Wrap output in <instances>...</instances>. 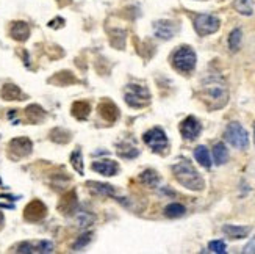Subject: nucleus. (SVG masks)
<instances>
[{"label":"nucleus","mask_w":255,"mask_h":254,"mask_svg":"<svg viewBox=\"0 0 255 254\" xmlns=\"http://www.w3.org/2000/svg\"><path fill=\"white\" fill-rule=\"evenodd\" d=\"M201 99L208 110H219L229 101L227 83L219 75H210L204 79L201 86Z\"/></svg>","instance_id":"nucleus-1"},{"label":"nucleus","mask_w":255,"mask_h":254,"mask_svg":"<svg viewBox=\"0 0 255 254\" xmlns=\"http://www.w3.org/2000/svg\"><path fill=\"white\" fill-rule=\"evenodd\" d=\"M172 173L177 182L182 184L185 189L193 191H199L204 189V179L188 159H179L175 162L172 165Z\"/></svg>","instance_id":"nucleus-2"},{"label":"nucleus","mask_w":255,"mask_h":254,"mask_svg":"<svg viewBox=\"0 0 255 254\" xmlns=\"http://www.w3.org/2000/svg\"><path fill=\"white\" fill-rule=\"evenodd\" d=\"M124 99L125 104L129 107H133V109H143V107L149 105L151 102V93L146 86L141 85H127L124 90Z\"/></svg>","instance_id":"nucleus-3"},{"label":"nucleus","mask_w":255,"mask_h":254,"mask_svg":"<svg viewBox=\"0 0 255 254\" xmlns=\"http://www.w3.org/2000/svg\"><path fill=\"white\" fill-rule=\"evenodd\" d=\"M196 62H198L196 54L188 46L177 49L175 54L172 55V66L180 72H191L196 67Z\"/></svg>","instance_id":"nucleus-4"},{"label":"nucleus","mask_w":255,"mask_h":254,"mask_svg":"<svg viewBox=\"0 0 255 254\" xmlns=\"http://www.w3.org/2000/svg\"><path fill=\"white\" fill-rule=\"evenodd\" d=\"M224 138L227 143H230L233 148H238V149H246L249 146V135L240 123H230L225 127Z\"/></svg>","instance_id":"nucleus-5"},{"label":"nucleus","mask_w":255,"mask_h":254,"mask_svg":"<svg viewBox=\"0 0 255 254\" xmlns=\"http://www.w3.org/2000/svg\"><path fill=\"white\" fill-rule=\"evenodd\" d=\"M219 19L213 14H199L194 19V30L199 36H207L219 30Z\"/></svg>","instance_id":"nucleus-6"},{"label":"nucleus","mask_w":255,"mask_h":254,"mask_svg":"<svg viewBox=\"0 0 255 254\" xmlns=\"http://www.w3.org/2000/svg\"><path fill=\"white\" fill-rule=\"evenodd\" d=\"M143 140L153 152H163L169 144L168 136H166L164 130L160 129V127H153V129L147 130L143 136Z\"/></svg>","instance_id":"nucleus-7"},{"label":"nucleus","mask_w":255,"mask_h":254,"mask_svg":"<svg viewBox=\"0 0 255 254\" xmlns=\"http://www.w3.org/2000/svg\"><path fill=\"white\" fill-rule=\"evenodd\" d=\"M201 130H202V126L194 116H188V118H185L180 124V133L183 138L188 141H193L198 138Z\"/></svg>","instance_id":"nucleus-8"},{"label":"nucleus","mask_w":255,"mask_h":254,"mask_svg":"<svg viewBox=\"0 0 255 254\" xmlns=\"http://www.w3.org/2000/svg\"><path fill=\"white\" fill-rule=\"evenodd\" d=\"M32 149H33V143L27 136H21V138H14L9 141V152L16 159L25 157V155L32 152Z\"/></svg>","instance_id":"nucleus-9"},{"label":"nucleus","mask_w":255,"mask_h":254,"mask_svg":"<svg viewBox=\"0 0 255 254\" xmlns=\"http://www.w3.org/2000/svg\"><path fill=\"white\" fill-rule=\"evenodd\" d=\"M179 32V25L172 21H156L153 24V33L160 40H171Z\"/></svg>","instance_id":"nucleus-10"},{"label":"nucleus","mask_w":255,"mask_h":254,"mask_svg":"<svg viewBox=\"0 0 255 254\" xmlns=\"http://www.w3.org/2000/svg\"><path fill=\"white\" fill-rule=\"evenodd\" d=\"M17 253H52L53 245L47 240L39 242H24L17 247Z\"/></svg>","instance_id":"nucleus-11"},{"label":"nucleus","mask_w":255,"mask_h":254,"mask_svg":"<svg viewBox=\"0 0 255 254\" xmlns=\"http://www.w3.org/2000/svg\"><path fill=\"white\" fill-rule=\"evenodd\" d=\"M46 212H47V209H46L44 204L41 201L35 199L25 207L24 217H25L27 221H39V220H43L46 217Z\"/></svg>","instance_id":"nucleus-12"},{"label":"nucleus","mask_w":255,"mask_h":254,"mask_svg":"<svg viewBox=\"0 0 255 254\" xmlns=\"http://www.w3.org/2000/svg\"><path fill=\"white\" fill-rule=\"evenodd\" d=\"M91 168L102 176H108V178L110 176H114L117 170H119V167H117V163L114 160H97L93 163Z\"/></svg>","instance_id":"nucleus-13"},{"label":"nucleus","mask_w":255,"mask_h":254,"mask_svg":"<svg viewBox=\"0 0 255 254\" xmlns=\"http://www.w3.org/2000/svg\"><path fill=\"white\" fill-rule=\"evenodd\" d=\"M99 113L102 118L108 123H114L117 118H119V110H117V107L111 101H103L99 105Z\"/></svg>","instance_id":"nucleus-14"},{"label":"nucleus","mask_w":255,"mask_h":254,"mask_svg":"<svg viewBox=\"0 0 255 254\" xmlns=\"http://www.w3.org/2000/svg\"><path fill=\"white\" fill-rule=\"evenodd\" d=\"M77 207V196H75V191H69L66 193L64 196L61 198L60 204H58V209L61 210V213H72Z\"/></svg>","instance_id":"nucleus-15"},{"label":"nucleus","mask_w":255,"mask_h":254,"mask_svg":"<svg viewBox=\"0 0 255 254\" xmlns=\"http://www.w3.org/2000/svg\"><path fill=\"white\" fill-rule=\"evenodd\" d=\"M0 96L3 97L5 101H21L24 94L21 91V88L13 85V83H6L3 85L2 88V91H0Z\"/></svg>","instance_id":"nucleus-16"},{"label":"nucleus","mask_w":255,"mask_h":254,"mask_svg":"<svg viewBox=\"0 0 255 254\" xmlns=\"http://www.w3.org/2000/svg\"><path fill=\"white\" fill-rule=\"evenodd\" d=\"M222 232L227 234L230 239H244L249 236L251 228L249 226H233V224H225Z\"/></svg>","instance_id":"nucleus-17"},{"label":"nucleus","mask_w":255,"mask_h":254,"mask_svg":"<svg viewBox=\"0 0 255 254\" xmlns=\"http://www.w3.org/2000/svg\"><path fill=\"white\" fill-rule=\"evenodd\" d=\"M11 36L17 41H25L30 36V27L25 22H14V25L11 27Z\"/></svg>","instance_id":"nucleus-18"},{"label":"nucleus","mask_w":255,"mask_h":254,"mask_svg":"<svg viewBox=\"0 0 255 254\" xmlns=\"http://www.w3.org/2000/svg\"><path fill=\"white\" fill-rule=\"evenodd\" d=\"M213 159L216 165H224L229 160V151L224 143H216L213 146Z\"/></svg>","instance_id":"nucleus-19"},{"label":"nucleus","mask_w":255,"mask_h":254,"mask_svg":"<svg viewBox=\"0 0 255 254\" xmlns=\"http://www.w3.org/2000/svg\"><path fill=\"white\" fill-rule=\"evenodd\" d=\"M88 187L93 193L103 194V196H114V189L113 185L108 184H101V182H88Z\"/></svg>","instance_id":"nucleus-20"},{"label":"nucleus","mask_w":255,"mask_h":254,"mask_svg":"<svg viewBox=\"0 0 255 254\" xmlns=\"http://www.w3.org/2000/svg\"><path fill=\"white\" fill-rule=\"evenodd\" d=\"M194 157L198 160L204 168H210L211 167V159H210V152L205 146H198L194 149Z\"/></svg>","instance_id":"nucleus-21"},{"label":"nucleus","mask_w":255,"mask_h":254,"mask_svg":"<svg viewBox=\"0 0 255 254\" xmlns=\"http://www.w3.org/2000/svg\"><path fill=\"white\" fill-rule=\"evenodd\" d=\"M25 115L30 123H41L46 116V112L39 105H30V107H27Z\"/></svg>","instance_id":"nucleus-22"},{"label":"nucleus","mask_w":255,"mask_h":254,"mask_svg":"<svg viewBox=\"0 0 255 254\" xmlns=\"http://www.w3.org/2000/svg\"><path fill=\"white\" fill-rule=\"evenodd\" d=\"M90 112H91V107L88 105L86 102H82L78 101L72 105V115L75 116L77 120H86L88 116H90Z\"/></svg>","instance_id":"nucleus-23"},{"label":"nucleus","mask_w":255,"mask_h":254,"mask_svg":"<svg viewBox=\"0 0 255 254\" xmlns=\"http://www.w3.org/2000/svg\"><path fill=\"white\" fill-rule=\"evenodd\" d=\"M140 181L144 185H147V187H156L158 182H160V178H158V174H156L153 170H146V171L141 173Z\"/></svg>","instance_id":"nucleus-24"},{"label":"nucleus","mask_w":255,"mask_h":254,"mask_svg":"<svg viewBox=\"0 0 255 254\" xmlns=\"http://www.w3.org/2000/svg\"><path fill=\"white\" fill-rule=\"evenodd\" d=\"M186 212L185 206H182V204L179 202H171L169 206H166L164 209V215L169 218H179V217H183Z\"/></svg>","instance_id":"nucleus-25"},{"label":"nucleus","mask_w":255,"mask_h":254,"mask_svg":"<svg viewBox=\"0 0 255 254\" xmlns=\"http://www.w3.org/2000/svg\"><path fill=\"white\" fill-rule=\"evenodd\" d=\"M235 9L243 14V16H251L254 13V5H252V0H235L233 2Z\"/></svg>","instance_id":"nucleus-26"},{"label":"nucleus","mask_w":255,"mask_h":254,"mask_svg":"<svg viewBox=\"0 0 255 254\" xmlns=\"http://www.w3.org/2000/svg\"><path fill=\"white\" fill-rule=\"evenodd\" d=\"M241 40H243V32L241 28H235L232 30L230 36H229V49L232 52H237L240 46H241Z\"/></svg>","instance_id":"nucleus-27"},{"label":"nucleus","mask_w":255,"mask_h":254,"mask_svg":"<svg viewBox=\"0 0 255 254\" xmlns=\"http://www.w3.org/2000/svg\"><path fill=\"white\" fill-rule=\"evenodd\" d=\"M71 163H72L74 170L78 174H83V171H85V168H83V155H82V151L80 149H75L71 154Z\"/></svg>","instance_id":"nucleus-28"},{"label":"nucleus","mask_w":255,"mask_h":254,"mask_svg":"<svg viewBox=\"0 0 255 254\" xmlns=\"http://www.w3.org/2000/svg\"><path fill=\"white\" fill-rule=\"evenodd\" d=\"M117 154L124 159H133L140 154V151L136 149L133 144H121L119 149H117Z\"/></svg>","instance_id":"nucleus-29"},{"label":"nucleus","mask_w":255,"mask_h":254,"mask_svg":"<svg viewBox=\"0 0 255 254\" xmlns=\"http://www.w3.org/2000/svg\"><path fill=\"white\" fill-rule=\"evenodd\" d=\"M51 82H56L58 85H69L75 82V77L71 72H60L56 74Z\"/></svg>","instance_id":"nucleus-30"},{"label":"nucleus","mask_w":255,"mask_h":254,"mask_svg":"<svg viewBox=\"0 0 255 254\" xmlns=\"http://www.w3.org/2000/svg\"><path fill=\"white\" fill-rule=\"evenodd\" d=\"M91 237H93V234L91 232H88V234H83V236L78 237V240L74 243V250L75 251H80L82 248H85L88 243L91 242Z\"/></svg>","instance_id":"nucleus-31"},{"label":"nucleus","mask_w":255,"mask_h":254,"mask_svg":"<svg viewBox=\"0 0 255 254\" xmlns=\"http://www.w3.org/2000/svg\"><path fill=\"white\" fill-rule=\"evenodd\" d=\"M94 221V217L91 213H88V212H83V213H78L77 215V223H78V226H90V224Z\"/></svg>","instance_id":"nucleus-32"},{"label":"nucleus","mask_w":255,"mask_h":254,"mask_svg":"<svg viewBox=\"0 0 255 254\" xmlns=\"http://www.w3.org/2000/svg\"><path fill=\"white\" fill-rule=\"evenodd\" d=\"M208 248H210V251H213V253H218V254H222V253H225L227 250V247H225V243L222 242V240H211L210 243H208Z\"/></svg>","instance_id":"nucleus-33"},{"label":"nucleus","mask_w":255,"mask_h":254,"mask_svg":"<svg viewBox=\"0 0 255 254\" xmlns=\"http://www.w3.org/2000/svg\"><path fill=\"white\" fill-rule=\"evenodd\" d=\"M243 253L244 254H249V253H255V236L252 237V240L248 243L246 247H244V250H243Z\"/></svg>","instance_id":"nucleus-34"},{"label":"nucleus","mask_w":255,"mask_h":254,"mask_svg":"<svg viewBox=\"0 0 255 254\" xmlns=\"http://www.w3.org/2000/svg\"><path fill=\"white\" fill-rule=\"evenodd\" d=\"M2 226H3V213L0 212V229H2Z\"/></svg>","instance_id":"nucleus-35"},{"label":"nucleus","mask_w":255,"mask_h":254,"mask_svg":"<svg viewBox=\"0 0 255 254\" xmlns=\"http://www.w3.org/2000/svg\"><path fill=\"white\" fill-rule=\"evenodd\" d=\"M58 2H60V5H66V3H69L71 0H58Z\"/></svg>","instance_id":"nucleus-36"},{"label":"nucleus","mask_w":255,"mask_h":254,"mask_svg":"<svg viewBox=\"0 0 255 254\" xmlns=\"http://www.w3.org/2000/svg\"><path fill=\"white\" fill-rule=\"evenodd\" d=\"M254 141H255V124H254Z\"/></svg>","instance_id":"nucleus-37"}]
</instances>
